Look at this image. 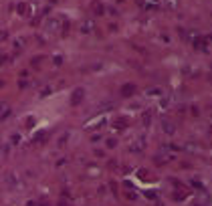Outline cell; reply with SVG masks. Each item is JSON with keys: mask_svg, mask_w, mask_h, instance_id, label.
Instances as JSON below:
<instances>
[{"mask_svg": "<svg viewBox=\"0 0 212 206\" xmlns=\"http://www.w3.org/2000/svg\"><path fill=\"white\" fill-rule=\"evenodd\" d=\"M164 131H166V134H172L174 131V127H172V121H168V119H164Z\"/></svg>", "mask_w": 212, "mask_h": 206, "instance_id": "obj_1", "label": "cell"}, {"mask_svg": "<svg viewBox=\"0 0 212 206\" xmlns=\"http://www.w3.org/2000/svg\"><path fill=\"white\" fill-rule=\"evenodd\" d=\"M121 91H123V95H131V93L135 91V87H133V85H125V87L121 89Z\"/></svg>", "mask_w": 212, "mask_h": 206, "instance_id": "obj_2", "label": "cell"}, {"mask_svg": "<svg viewBox=\"0 0 212 206\" xmlns=\"http://www.w3.org/2000/svg\"><path fill=\"white\" fill-rule=\"evenodd\" d=\"M147 93H152V95H162V89H150Z\"/></svg>", "mask_w": 212, "mask_h": 206, "instance_id": "obj_3", "label": "cell"}, {"mask_svg": "<svg viewBox=\"0 0 212 206\" xmlns=\"http://www.w3.org/2000/svg\"><path fill=\"white\" fill-rule=\"evenodd\" d=\"M150 121H152V111H147L146 113V125H150Z\"/></svg>", "mask_w": 212, "mask_h": 206, "instance_id": "obj_4", "label": "cell"}]
</instances>
